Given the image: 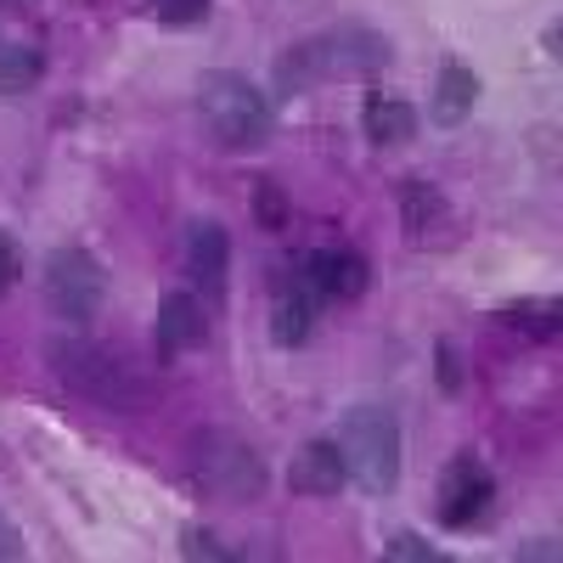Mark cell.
Segmentation results:
<instances>
[{"label": "cell", "instance_id": "15", "mask_svg": "<svg viewBox=\"0 0 563 563\" xmlns=\"http://www.w3.org/2000/svg\"><path fill=\"white\" fill-rule=\"evenodd\" d=\"M361 119H366V141H372V147H406V141L417 135V108L400 102V97H384V90H372V97H366Z\"/></svg>", "mask_w": 563, "mask_h": 563}, {"label": "cell", "instance_id": "7", "mask_svg": "<svg viewBox=\"0 0 563 563\" xmlns=\"http://www.w3.org/2000/svg\"><path fill=\"white\" fill-rule=\"evenodd\" d=\"M496 512V479L479 456H451L440 474V525L445 530H474Z\"/></svg>", "mask_w": 563, "mask_h": 563}, {"label": "cell", "instance_id": "12", "mask_svg": "<svg viewBox=\"0 0 563 563\" xmlns=\"http://www.w3.org/2000/svg\"><path fill=\"white\" fill-rule=\"evenodd\" d=\"M186 276H192L198 299H225L231 282V238L220 220H192L186 225Z\"/></svg>", "mask_w": 563, "mask_h": 563}, {"label": "cell", "instance_id": "22", "mask_svg": "<svg viewBox=\"0 0 563 563\" xmlns=\"http://www.w3.org/2000/svg\"><path fill=\"white\" fill-rule=\"evenodd\" d=\"M462 378H467V372H462V350L451 339H440L434 344V384H440V395H456Z\"/></svg>", "mask_w": 563, "mask_h": 563}, {"label": "cell", "instance_id": "19", "mask_svg": "<svg viewBox=\"0 0 563 563\" xmlns=\"http://www.w3.org/2000/svg\"><path fill=\"white\" fill-rule=\"evenodd\" d=\"M209 12H214V0H153V18L164 29H198L209 23Z\"/></svg>", "mask_w": 563, "mask_h": 563}, {"label": "cell", "instance_id": "1", "mask_svg": "<svg viewBox=\"0 0 563 563\" xmlns=\"http://www.w3.org/2000/svg\"><path fill=\"white\" fill-rule=\"evenodd\" d=\"M45 366H52V378L85 406H102V411H119V417H141V411L158 406V372L135 350L85 333V327L79 333L45 339Z\"/></svg>", "mask_w": 563, "mask_h": 563}, {"label": "cell", "instance_id": "24", "mask_svg": "<svg viewBox=\"0 0 563 563\" xmlns=\"http://www.w3.org/2000/svg\"><path fill=\"white\" fill-rule=\"evenodd\" d=\"M29 552V541H23V530L7 519V512H0V563H18Z\"/></svg>", "mask_w": 563, "mask_h": 563}, {"label": "cell", "instance_id": "11", "mask_svg": "<svg viewBox=\"0 0 563 563\" xmlns=\"http://www.w3.org/2000/svg\"><path fill=\"white\" fill-rule=\"evenodd\" d=\"M153 344H158V361H180L209 344V310L192 288H169L158 299V321H153Z\"/></svg>", "mask_w": 563, "mask_h": 563}, {"label": "cell", "instance_id": "18", "mask_svg": "<svg viewBox=\"0 0 563 563\" xmlns=\"http://www.w3.org/2000/svg\"><path fill=\"white\" fill-rule=\"evenodd\" d=\"M254 220H260V231H288V220H294V203H288V192H282V180H254Z\"/></svg>", "mask_w": 563, "mask_h": 563}, {"label": "cell", "instance_id": "10", "mask_svg": "<svg viewBox=\"0 0 563 563\" xmlns=\"http://www.w3.org/2000/svg\"><path fill=\"white\" fill-rule=\"evenodd\" d=\"M321 294L310 288V282L294 271V260L282 265V276H276V299H271V344H282V350H299V344H310V333H316V321H321Z\"/></svg>", "mask_w": 563, "mask_h": 563}, {"label": "cell", "instance_id": "13", "mask_svg": "<svg viewBox=\"0 0 563 563\" xmlns=\"http://www.w3.org/2000/svg\"><path fill=\"white\" fill-rule=\"evenodd\" d=\"M288 485H294V496H305V501H333V496H344L350 474H344L339 440H310V445L294 456V467H288Z\"/></svg>", "mask_w": 563, "mask_h": 563}, {"label": "cell", "instance_id": "20", "mask_svg": "<svg viewBox=\"0 0 563 563\" xmlns=\"http://www.w3.org/2000/svg\"><path fill=\"white\" fill-rule=\"evenodd\" d=\"M180 558H203V563H225V558H238V547H225L220 536L198 530V525H186L180 530Z\"/></svg>", "mask_w": 563, "mask_h": 563}, {"label": "cell", "instance_id": "2", "mask_svg": "<svg viewBox=\"0 0 563 563\" xmlns=\"http://www.w3.org/2000/svg\"><path fill=\"white\" fill-rule=\"evenodd\" d=\"M389 34H378L372 23H339L327 34H310L299 45L276 57V97H305V90L327 85V79H378L389 68Z\"/></svg>", "mask_w": 563, "mask_h": 563}, {"label": "cell", "instance_id": "16", "mask_svg": "<svg viewBox=\"0 0 563 563\" xmlns=\"http://www.w3.org/2000/svg\"><path fill=\"white\" fill-rule=\"evenodd\" d=\"M496 327H507V333H519L530 344H552L563 333V305L558 299H512L496 310Z\"/></svg>", "mask_w": 563, "mask_h": 563}, {"label": "cell", "instance_id": "4", "mask_svg": "<svg viewBox=\"0 0 563 563\" xmlns=\"http://www.w3.org/2000/svg\"><path fill=\"white\" fill-rule=\"evenodd\" d=\"M198 119H203V130L220 141L225 153H260L265 141L276 135L271 97L249 74H231V68L198 74Z\"/></svg>", "mask_w": 563, "mask_h": 563}, {"label": "cell", "instance_id": "23", "mask_svg": "<svg viewBox=\"0 0 563 563\" xmlns=\"http://www.w3.org/2000/svg\"><path fill=\"white\" fill-rule=\"evenodd\" d=\"M18 276H23V249H18V238L0 231V299L18 288Z\"/></svg>", "mask_w": 563, "mask_h": 563}, {"label": "cell", "instance_id": "9", "mask_svg": "<svg viewBox=\"0 0 563 563\" xmlns=\"http://www.w3.org/2000/svg\"><path fill=\"white\" fill-rule=\"evenodd\" d=\"M395 203H400V225H406L411 249H445V243H456V214H451V203H445V192L434 180H422V175L400 180Z\"/></svg>", "mask_w": 563, "mask_h": 563}, {"label": "cell", "instance_id": "6", "mask_svg": "<svg viewBox=\"0 0 563 563\" xmlns=\"http://www.w3.org/2000/svg\"><path fill=\"white\" fill-rule=\"evenodd\" d=\"M45 305H52V316L68 321V327H90L102 316V305H108L102 260L90 249H79V243L52 249V260H45Z\"/></svg>", "mask_w": 563, "mask_h": 563}, {"label": "cell", "instance_id": "25", "mask_svg": "<svg viewBox=\"0 0 563 563\" xmlns=\"http://www.w3.org/2000/svg\"><path fill=\"white\" fill-rule=\"evenodd\" d=\"M519 558H525V563H536V558H541V563H552V558H558V541H552V536H536V541H525V547H519Z\"/></svg>", "mask_w": 563, "mask_h": 563}, {"label": "cell", "instance_id": "5", "mask_svg": "<svg viewBox=\"0 0 563 563\" xmlns=\"http://www.w3.org/2000/svg\"><path fill=\"white\" fill-rule=\"evenodd\" d=\"M339 456L361 496H395L400 485V417L389 406H355L339 422Z\"/></svg>", "mask_w": 563, "mask_h": 563}, {"label": "cell", "instance_id": "8", "mask_svg": "<svg viewBox=\"0 0 563 563\" xmlns=\"http://www.w3.org/2000/svg\"><path fill=\"white\" fill-rule=\"evenodd\" d=\"M294 271L310 282L321 299H361L372 288V265L361 249L350 243H327V249H305L294 254Z\"/></svg>", "mask_w": 563, "mask_h": 563}, {"label": "cell", "instance_id": "14", "mask_svg": "<svg viewBox=\"0 0 563 563\" xmlns=\"http://www.w3.org/2000/svg\"><path fill=\"white\" fill-rule=\"evenodd\" d=\"M479 74L474 68H467L462 57H445L440 63V74H434V124L440 130H456V124H467V113H474L479 108Z\"/></svg>", "mask_w": 563, "mask_h": 563}, {"label": "cell", "instance_id": "21", "mask_svg": "<svg viewBox=\"0 0 563 563\" xmlns=\"http://www.w3.org/2000/svg\"><path fill=\"white\" fill-rule=\"evenodd\" d=\"M384 558H411V563H445V552L440 547H429V541H422V536H411V530H395L389 541H384Z\"/></svg>", "mask_w": 563, "mask_h": 563}, {"label": "cell", "instance_id": "17", "mask_svg": "<svg viewBox=\"0 0 563 563\" xmlns=\"http://www.w3.org/2000/svg\"><path fill=\"white\" fill-rule=\"evenodd\" d=\"M45 79V52L23 40H0V97H23Z\"/></svg>", "mask_w": 563, "mask_h": 563}, {"label": "cell", "instance_id": "3", "mask_svg": "<svg viewBox=\"0 0 563 563\" xmlns=\"http://www.w3.org/2000/svg\"><path fill=\"white\" fill-rule=\"evenodd\" d=\"M186 479H192V490L203 501L249 507L271 490V467L243 434L209 422V429H198L192 440H186Z\"/></svg>", "mask_w": 563, "mask_h": 563}]
</instances>
